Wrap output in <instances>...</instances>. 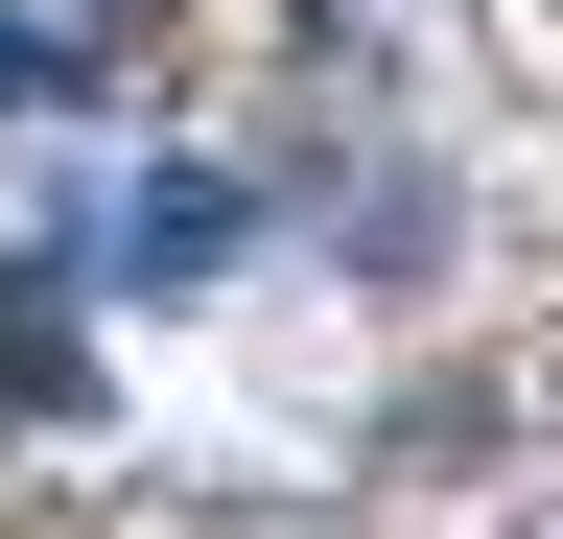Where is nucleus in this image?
I'll use <instances>...</instances> for the list:
<instances>
[{
	"instance_id": "nucleus-3",
	"label": "nucleus",
	"mask_w": 563,
	"mask_h": 539,
	"mask_svg": "<svg viewBox=\"0 0 563 539\" xmlns=\"http://www.w3.org/2000/svg\"><path fill=\"white\" fill-rule=\"evenodd\" d=\"M0 398H70V328H47L24 282H0Z\"/></svg>"
},
{
	"instance_id": "nucleus-2",
	"label": "nucleus",
	"mask_w": 563,
	"mask_h": 539,
	"mask_svg": "<svg viewBox=\"0 0 563 539\" xmlns=\"http://www.w3.org/2000/svg\"><path fill=\"white\" fill-rule=\"evenodd\" d=\"M95 71V24H70V0H24V24H0V94H70Z\"/></svg>"
},
{
	"instance_id": "nucleus-1",
	"label": "nucleus",
	"mask_w": 563,
	"mask_h": 539,
	"mask_svg": "<svg viewBox=\"0 0 563 539\" xmlns=\"http://www.w3.org/2000/svg\"><path fill=\"white\" fill-rule=\"evenodd\" d=\"M235 235H258V188H211V165H165V188H118V212H95V258H118V282H211Z\"/></svg>"
}]
</instances>
